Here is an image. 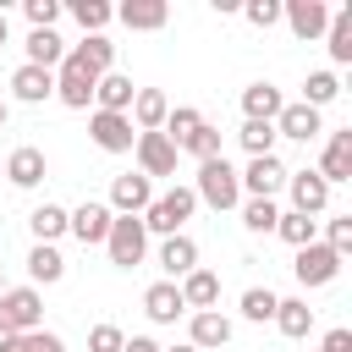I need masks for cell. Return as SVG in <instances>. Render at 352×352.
Masks as SVG:
<instances>
[{
	"instance_id": "25",
	"label": "cell",
	"mask_w": 352,
	"mask_h": 352,
	"mask_svg": "<svg viewBox=\"0 0 352 352\" xmlns=\"http://www.w3.org/2000/svg\"><path fill=\"white\" fill-rule=\"evenodd\" d=\"M165 116H170V99H165L160 88H138V99H132L126 121H132L138 132H160V126H165Z\"/></svg>"
},
{
	"instance_id": "16",
	"label": "cell",
	"mask_w": 352,
	"mask_h": 352,
	"mask_svg": "<svg viewBox=\"0 0 352 352\" xmlns=\"http://www.w3.org/2000/svg\"><path fill=\"white\" fill-rule=\"evenodd\" d=\"M226 341H231V319H226L220 308L187 314V346H198V352H214V346H226Z\"/></svg>"
},
{
	"instance_id": "1",
	"label": "cell",
	"mask_w": 352,
	"mask_h": 352,
	"mask_svg": "<svg viewBox=\"0 0 352 352\" xmlns=\"http://www.w3.org/2000/svg\"><path fill=\"white\" fill-rule=\"evenodd\" d=\"M192 209H198L192 187H170V192H154V204H148L138 220H143V231H154V236H176V231H187Z\"/></svg>"
},
{
	"instance_id": "43",
	"label": "cell",
	"mask_w": 352,
	"mask_h": 352,
	"mask_svg": "<svg viewBox=\"0 0 352 352\" xmlns=\"http://www.w3.org/2000/svg\"><path fill=\"white\" fill-rule=\"evenodd\" d=\"M22 11H28V22H33V28H55L60 0H22Z\"/></svg>"
},
{
	"instance_id": "38",
	"label": "cell",
	"mask_w": 352,
	"mask_h": 352,
	"mask_svg": "<svg viewBox=\"0 0 352 352\" xmlns=\"http://www.w3.org/2000/svg\"><path fill=\"white\" fill-rule=\"evenodd\" d=\"M275 302H280V297H275L270 286H248V292H242V319L270 324V319H275Z\"/></svg>"
},
{
	"instance_id": "11",
	"label": "cell",
	"mask_w": 352,
	"mask_h": 352,
	"mask_svg": "<svg viewBox=\"0 0 352 352\" xmlns=\"http://www.w3.org/2000/svg\"><path fill=\"white\" fill-rule=\"evenodd\" d=\"M0 176L11 182V187H22V192H33L44 176H50V160H44V148H33V143H22V148H11L6 154V165H0Z\"/></svg>"
},
{
	"instance_id": "41",
	"label": "cell",
	"mask_w": 352,
	"mask_h": 352,
	"mask_svg": "<svg viewBox=\"0 0 352 352\" xmlns=\"http://www.w3.org/2000/svg\"><path fill=\"white\" fill-rule=\"evenodd\" d=\"M242 16H248V28H275L280 22V0H248V6H236Z\"/></svg>"
},
{
	"instance_id": "34",
	"label": "cell",
	"mask_w": 352,
	"mask_h": 352,
	"mask_svg": "<svg viewBox=\"0 0 352 352\" xmlns=\"http://www.w3.org/2000/svg\"><path fill=\"white\" fill-rule=\"evenodd\" d=\"M236 143H242V154H248V160H264V154H275V121H242Z\"/></svg>"
},
{
	"instance_id": "3",
	"label": "cell",
	"mask_w": 352,
	"mask_h": 352,
	"mask_svg": "<svg viewBox=\"0 0 352 352\" xmlns=\"http://www.w3.org/2000/svg\"><path fill=\"white\" fill-rule=\"evenodd\" d=\"M192 198L209 204V209H236V204H242L236 165H231L226 154H220V160H204V165H198V187H192Z\"/></svg>"
},
{
	"instance_id": "8",
	"label": "cell",
	"mask_w": 352,
	"mask_h": 352,
	"mask_svg": "<svg viewBox=\"0 0 352 352\" xmlns=\"http://www.w3.org/2000/svg\"><path fill=\"white\" fill-rule=\"evenodd\" d=\"M88 138H94L104 154H132L138 126H132L126 116H116V110H94V116H88Z\"/></svg>"
},
{
	"instance_id": "4",
	"label": "cell",
	"mask_w": 352,
	"mask_h": 352,
	"mask_svg": "<svg viewBox=\"0 0 352 352\" xmlns=\"http://www.w3.org/2000/svg\"><path fill=\"white\" fill-rule=\"evenodd\" d=\"M104 253H110L116 270H138L143 253H148V231H143V220H138V214H116V220H110V236H104Z\"/></svg>"
},
{
	"instance_id": "22",
	"label": "cell",
	"mask_w": 352,
	"mask_h": 352,
	"mask_svg": "<svg viewBox=\"0 0 352 352\" xmlns=\"http://www.w3.org/2000/svg\"><path fill=\"white\" fill-rule=\"evenodd\" d=\"M116 16H121V28H132V33H160V28L170 22V6H165V0H126V6H116Z\"/></svg>"
},
{
	"instance_id": "23",
	"label": "cell",
	"mask_w": 352,
	"mask_h": 352,
	"mask_svg": "<svg viewBox=\"0 0 352 352\" xmlns=\"http://www.w3.org/2000/svg\"><path fill=\"white\" fill-rule=\"evenodd\" d=\"M143 314H148L154 324H176V319L187 314V302H182L176 280H154V286L143 292Z\"/></svg>"
},
{
	"instance_id": "26",
	"label": "cell",
	"mask_w": 352,
	"mask_h": 352,
	"mask_svg": "<svg viewBox=\"0 0 352 352\" xmlns=\"http://www.w3.org/2000/svg\"><path fill=\"white\" fill-rule=\"evenodd\" d=\"M286 341H308V330H314V308L302 302V297H280L275 302V319H270Z\"/></svg>"
},
{
	"instance_id": "42",
	"label": "cell",
	"mask_w": 352,
	"mask_h": 352,
	"mask_svg": "<svg viewBox=\"0 0 352 352\" xmlns=\"http://www.w3.org/2000/svg\"><path fill=\"white\" fill-rule=\"evenodd\" d=\"M121 346H126V336L116 324H94L88 330V352H121Z\"/></svg>"
},
{
	"instance_id": "12",
	"label": "cell",
	"mask_w": 352,
	"mask_h": 352,
	"mask_svg": "<svg viewBox=\"0 0 352 352\" xmlns=\"http://www.w3.org/2000/svg\"><path fill=\"white\" fill-rule=\"evenodd\" d=\"M94 82H99V77L82 72L77 60H60V66H55V99H60L66 110H88V104H94Z\"/></svg>"
},
{
	"instance_id": "49",
	"label": "cell",
	"mask_w": 352,
	"mask_h": 352,
	"mask_svg": "<svg viewBox=\"0 0 352 352\" xmlns=\"http://www.w3.org/2000/svg\"><path fill=\"white\" fill-rule=\"evenodd\" d=\"M6 33H11V28H6V11H0V50H6Z\"/></svg>"
},
{
	"instance_id": "44",
	"label": "cell",
	"mask_w": 352,
	"mask_h": 352,
	"mask_svg": "<svg viewBox=\"0 0 352 352\" xmlns=\"http://www.w3.org/2000/svg\"><path fill=\"white\" fill-rule=\"evenodd\" d=\"M22 352H66V341L55 330H28L22 336Z\"/></svg>"
},
{
	"instance_id": "39",
	"label": "cell",
	"mask_w": 352,
	"mask_h": 352,
	"mask_svg": "<svg viewBox=\"0 0 352 352\" xmlns=\"http://www.w3.org/2000/svg\"><path fill=\"white\" fill-rule=\"evenodd\" d=\"M182 154H192L198 165H204V160H220V154H226V148H220V126H209V121H204V126L182 143Z\"/></svg>"
},
{
	"instance_id": "18",
	"label": "cell",
	"mask_w": 352,
	"mask_h": 352,
	"mask_svg": "<svg viewBox=\"0 0 352 352\" xmlns=\"http://www.w3.org/2000/svg\"><path fill=\"white\" fill-rule=\"evenodd\" d=\"M11 99H16V104H44V99H55V72L22 60V66L11 72Z\"/></svg>"
},
{
	"instance_id": "45",
	"label": "cell",
	"mask_w": 352,
	"mask_h": 352,
	"mask_svg": "<svg viewBox=\"0 0 352 352\" xmlns=\"http://www.w3.org/2000/svg\"><path fill=\"white\" fill-rule=\"evenodd\" d=\"M319 352H352V330H346V324H336V330H324V341H319Z\"/></svg>"
},
{
	"instance_id": "28",
	"label": "cell",
	"mask_w": 352,
	"mask_h": 352,
	"mask_svg": "<svg viewBox=\"0 0 352 352\" xmlns=\"http://www.w3.org/2000/svg\"><path fill=\"white\" fill-rule=\"evenodd\" d=\"M60 60H66V38H60L55 28H33V33H28V66L55 72Z\"/></svg>"
},
{
	"instance_id": "13",
	"label": "cell",
	"mask_w": 352,
	"mask_h": 352,
	"mask_svg": "<svg viewBox=\"0 0 352 352\" xmlns=\"http://www.w3.org/2000/svg\"><path fill=\"white\" fill-rule=\"evenodd\" d=\"M148 204H154V182L143 170H126L110 182V214H143Z\"/></svg>"
},
{
	"instance_id": "20",
	"label": "cell",
	"mask_w": 352,
	"mask_h": 352,
	"mask_svg": "<svg viewBox=\"0 0 352 352\" xmlns=\"http://www.w3.org/2000/svg\"><path fill=\"white\" fill-rule=\"evenodd\" d=\"M160 270H165V280H182V275H192V270H198V242H192L187 231H176V236H160Z\"/></svg>"
},
{
	"instance_id": "31",
	"label": "cell",
	"mask_w": 352,
	"mask_h": 352,
	"mask_svg": "<svg viewBox=\"0 0 352 352\" xmlns=\"http://www.w3.org/2000/svg\"><path fill=\"white\" fill-rule=\"evenodd\" d=\"M28 275H33V286H55V280L66 275V258H60V248H50V242H33V253H28Z\"/></svg>"
},
{
	"instance_id": "29",
	"label": "cell",
	"mask_w": 352,
	"mask_h": 352,
	"mask_svg": "<svg viewBox=\"0 0 352 352\" xmlns=\"http://www.w3.org/2000/svg\"><path fill=\"white\" fill-rule=\"evenodd\" d=\"M324 50H330V60H336V66H346V60H352V6L330 11V28H324Z\"/></svg>"
},
{
	"instance_id": "17",
	"label": "cell",
	"mask_w": 352,
	"mask_h": 352,
	"mask_svg": "<svg viewBox=\"0 0 352 352\" xmlns=\"http://www.w3.org/2000/svg\"><path fill=\"white\" fill-rule=\"evenodd\" d=\"M66 60H77V66L94 72V77H104V72H116V44H110L104 33H82V38L66 50Z\"/></svg>"
},
{
	"instance_id": "19",
	"label": "cell",
	"mask_w": 352,
	"mask_h": 352,
	"mask_svg": "<svg viewBox=\"0 0 352 352\" xmlns=\"http://www.w3.org/2000/svg\"><path fill=\"white\" fill-rule=\"evenodd\" d=\"M314 170L324 176V187L352 182V132H330V138H324V154H319Z\"/></svg>"
},
{
	"instance_id": "51",
	"label": "cell",
	"mask_w": 352,
	"mask_h": 352,
	"mask_svg": "<svg viewBox=\"0 0 352 352\" xmlns=\"http://www.w3.org/2000/svg\"><path fill=\"white\" fill-rule=\"evenodd\" d=\"M0 292H6V280H0Z\"/></svg>"
},
{
	"instance_id": "30",
	"label": "cell",
	"mask_w": 352,
	"mask_h": 352,
	"mask_svg": "<svg viewBox=\"0 0 352 352\" xmlns=\"http://www.w3.org/2000/svg\"><path fill=\"white\" fill-rule=\"evenodd\" d=\"M28 231H33V242H50V248H55V242L66 236V209L44 198V204H38L33 214H28Z\"/></svg>"
},
{
	"instance_id": "46",
	"label": "cell",
	"mask_w": 352,
	"mask_h": 352,
	"mask_svg": "<svg viewBox=\"0 0 352 352\" xmlns=\"http://www.w3.org/2000/svg\"><path fill=\"white\" fill-rule=\"evenodd\" d=\"M121 352H160V341H154V336H126Z\"/></svg>"
},
{
	"instance_id": "48",
	"label": "cell",
	"mask_w": 352,
	"mask_h": 352,
	"mask_svg": "<svg viewBox=\"0 0 352 352\" xmlns=\"http://www.w3.org/2000/svg\"><path fill=\"white\" fill-rule=\"evenodd\" d=\"M160 352H198V346H187V341H182V346H160Z\"/></svg>"
},
{
	"instance_id": "35",
	"label": "cell",
	"mask_w": 352,
	"mask_h": 352,
	"mask_svg": "<svg viewBox=\"0 0 352 352\" xmlns=\"http://www.w3.org/2000/svg\"><path fill=\"white\" fill-rule=\"evenodd\" d=\"M66 11L77 16V28H82V33H104V28H110V16H116V6H110V0H72Z\"/></svg>"
},
{
	"instance_id": "6",
	"label": "cell",
	"mask_w": 352,
	"mask_h": 352,
	"mask_svg": "<svg viewBox=\"0 0 352 352\" xmlns=\"http://www.w3.org/2000/svg\"><path fill=\"white\" fill-rule=\"evenodd\" d=\"M110 204H99V198H88V204H77V209H66V231L82 242V248H104V236H110Z\"/></svg>"
},
{
	"instance_id": "9",
	"label": "cell",
	"mask_w": 352,
	"mask_h": 352,
	"mask_svg": "<svg viewBox=\"0 0 352 352\" xmlns=\"http://www.w3.org/2000/svg\"><path fill=\"white\" fill-rule=\"evenodd\" d=\"M286 165L275 160V154H264V160H248L242 170H236V182H242V198H275L280 187H286Z\"/></svg>"
},
{
	"instance_id": "15",
	"label": "cell",
	"mask_w": 352,
	"mask_h": 352,
	"mask_svg": "<svg viewBox=\"0 0 352 352\" xmlns=\"http://www.w3.org/2000/svg\"><path fill=\"white\" fill-rule=\"evenodd\" d=\"M324 132V116L319 110H308L302 99L297 104H280V116H275V138H292V143H314Z\"/></svg>"
},
{
	"instance_id": "21",
	"label": "cell",
	"mask_w": 352,
	"mask_h": 352,
	"mask_svg": "<svg viewBox=\"0 0 352 352\" xmlns=\"http://www.w3.org/2000/svg\"><path fill=\"white\" fill-rule=\"evenodd\" d=\"M176 292H182L187 314H204V308H214V302H220V275L198 264L192 275H182V280H176Z\"/></svg>"
},
{
	"instance_id": "37",
	"label": "cell",
	"mask_w": 352,
	"mask_h": 352,
	"mask_svg": "<svg viewBox=\"0 0 352 352\" xmlns=\"http://www.w3.org/2000/svg\"><path fill=\"white\" fill-rule=\"evenodd\" d=\"M336 94H341V77L336 72H308V82H302V104L308 110H324Z\"/></svg>"
},
{
	"instance_id": "40",
	"label": "cell",
	"mask_w": 352,
	"mask_h": 352,
	"mask_svg": "<svg viewBox=\"0 0 352 352\" xmlns=\"http://www.w3.org/2000/svg\"><path fill=\"white\" fill-rule=\"evenodd\" d=\"M324 248H330L336 258L352 253V214H330V220H324Z\"/></svg>"
},
{
	"instance_id": "47",
	"label": "cell",
	"mask_w": 352,
	"mask_h": 352,
	"mask_svg": "<svg viewBox=\"0 0 352 352\" xmlns=\"http://www.w3.org/2000/svg\"><path fill=\"white\" fill-rule=\"evenodd\" d=\"M0 352H22V336H0Z\"/></svg>"
},
{
	"instance_id": "36",
	"label": "cell",
	"mask_w": 352,
	"mask_h": 352,
	"mask_svg": "<svg viewBox=\"0 0 352 352\" xmlns=\"http://www.w3.org/2000/svg\"><path fill=\"white\" fill-rule=\"evenodd\" d=\"M198 126H204V110H192V104H176V110L165 116V126H160V132H165V138L176 143V154H182V143H187Z\"/></svg>"
},
{
	"instance_id": "10",
	"label": "cell",
	"mask_w": 352,
	"mask_h": 352,
	"mask_svg": "<svg viewBox=\"0 0 352 352\" xmlns=\"http://www.w3.org/2000/svg\"><path fill=\"white\" fill-rule=\"evenodd\" d=\"M132 154H138V170H143L148 182H154V176H176V143H170L165 132H138Z\"/></svg>"
},
{
	"instance_id": "50",
	"label": "cell",
	"mask_w": 352,
	"mask_h": 352,
	"mask_svg": "<svg viewBox=\"0 0 352 352\" xmlns=\"http://www.w3.org/2000/svg\"><path fill=\"white\" fill-rule=\"evenodd\" d=\"M0 126H6V99H0Z\"/></svg>"
},
{
	"instance_id": "32",
	"label": "cell",
	"mask_w": 352,
	"mask_h": 352,
	"mask_svg": "<svg viewBox=\"0 0 352 352\" xmlns=\"http://www.w3.org/2000/svg\"><path fill=\"white\" fill-rule=\"evenodd\" d=\"M275 236H280L286 248H308V242H319V220H308V214H297V209H280Z\"/></svg>"
},
{
	"instance_id": "5",
	"label": "cell",
	"mask_w": 352,
	"mask_h": 352,
	"mask_svg": "<svg viewBox=\"0 0 352 352\" xmlns=\"http://www.w3.org/2000/svg\"><path fill=\"white\" fill-rule=\"evenodd\" d=\"M341 264H346V258H336L324 242H308V248H297L292 275H297V286H302V292H319V286H330V280L341 275Z\"/></svg>"
},
{
	"instance_id": "33",
	"label": "cell",
	"mask_w": 352,
	"mask_h": 352,
	"mask_svg": "<svg viewBox=\"0 0 352 352\" xmlns=\"http://www.w3.org/2000/svg\"><path fill=\"white\" fill-rule=\"evenodd\" d=\"M236 209H242V226H248L253 236H270L275 220H280V204H275V198H242Z\"/></svg>"
},
{
	"instance_id": "14",
	"label": "cell",
	"mask_w": 352,
	"mask_h": 352,
	"mask_svg": "<svg viewBox=\"0 0 352 352\" xmlns=\"http://www.w3.org/2000/svg\"><path fill=\"white\" fill-rule=\"evenodd\" d=\"M286 192H292V209L297 214H324V204H330V187H324V176L319 170H292L286 176Z\"/></svg>"
},
{
	"instance_id": "24",
	"label": "cell",
	"mask_w": 352,
	"mask_h": 352,
	"mask_svg": "<svg viewBox=\"0 0 352 352\" xmlns=\"http://www.w3.org/2000/svg\"><path fill=\"white\" fill-rule=\"evenodd\" d=\"M132 99H138V88H132V77H121V72H104V77L94 82V110H116V116H126Z\"/></svg>"
},
{
	"instance_id": "27",
	"label": "cell",
	"mask_w": 352,
	"mask_h": 352,
	"mask_svg": "<svg viewBox=\"0 0 352 352\" xmlns=\"http://www.w3.org/2000/svg\"><path fill=\"white\" fill-rule=\"evenodd\" d=\"M280 104H286V99H280L275 82H248V88H242V121H275Z\"/></svg>"
},
{
	"instance_id": "2",
	"label": "cell",
	"mask_w": 352,
	"mask_h": 352,
	"mask_svg": "<svg viewBox=\"0 0 352 352\" xmlns=\"http://www.w3.org/2000/svg\"><path fill=\"white\" fill-rule=\"evenodd\" d=\"M44 330V292L38 286H6L0 292V336Z\"/></svg>"
},
{
	"instance_id": "7",
	"label": "cell",
	"mask_w": 352,
	"mask_h": 352,
	"mask_svg": "<svg viewBox=\"0 0 352 352\" xmlns=\"http://www.w3.org/2000/svg\"><path fill=\"white\" fill-rule=\"evenodd\" d=\"M280 22L292 28V38H324V28H330V6L324 0H280Z\"/></svg>"
}]
</instances>
